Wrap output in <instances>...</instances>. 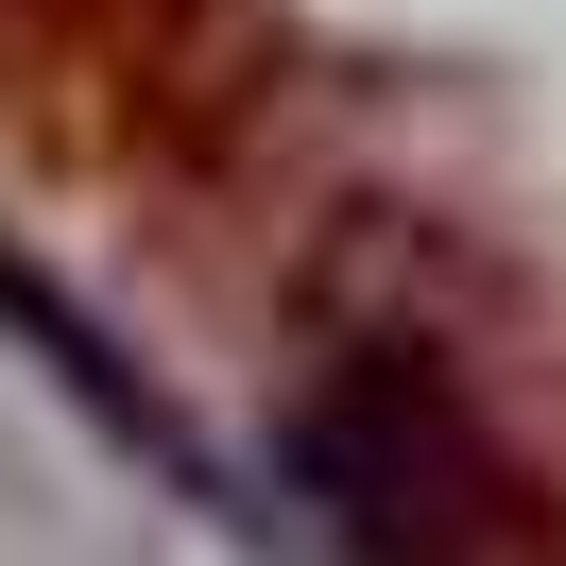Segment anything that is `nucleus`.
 <instances>
[{"instance_id":"nucleus-1","label":"nucleus","mask_w":566,"mask_h":566,"mask_svg":"<svg viewBox=\"0 0 566 566\" xmlns=\"http://www.w3.org/2000/svg\"><path fill=\"white\" fill-rule=\"evenodd\" d=\"M310 515L344 532L360 566H497V463L481 429L447 412V378L395 344H360V378L310 395Z\"/></svg>"},{"instance_id":"nucleus-2","label":"nucleus","mask_w":566,"mask_h":566,"mask_svg":"<svg viewBox=\"0 0 566 566\" xmlns=\"http://www.w3.org/2000/svg\"><path fill=\"white\" fill-rule=\"evenodd\" d=\"M0 326H18V344H35V360H52V378H70V395H86V412H104V429H120V447H138V463H155V481H172V497H189V515H223V532H258V497H241V481H223V447H207V429H189V412H172V395H155V378H120V344H104V326H86V310H70V292H52V275H35V258H0Z\"/></svg>"}]
</instances>
